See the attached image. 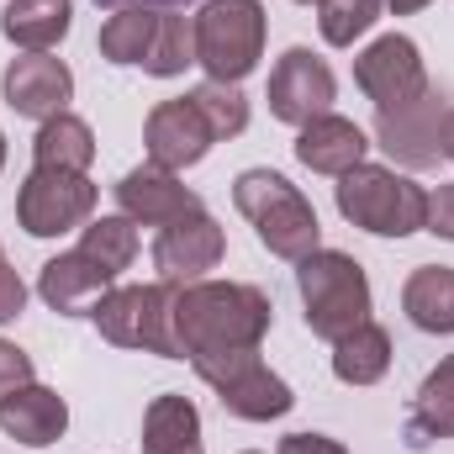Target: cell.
Here are the masks:
<instances>
[{
  "instance_id": "1",
  "label": "cell",
  "mask_w": 454,
  "mask_h": 454,
  "mask_svg": "<svg viewBox=\"0 0 454 454\" xmlns=\"http://www.w3.org/2000/svg\"><path fill=\"white\" fill-rule=\"evenodd\" d=\"M270 323H275V307L248 280H191V286H175V301H169L175 354L191 364L259 348Z\"/></svg>"
},
{
  "instance_id": "14",
  "label": "cell",
  "mask_w": 454,
  "mask_h": 454,
  "mask_svg": "<svg viewBox=\"0 0 454 454\" xmlns=\"http://www.w3.org/2000/svg\"><path fill=\"white\" fill-rule=\"evenodd\" d=\"M0 101H5L16 116L48 121V116L69 112V101H74V74H69V64L53 59V53L11 59L5 74H0Z\"/></svg>"
},
{
  "instance_id": "9",
  "label": "cell",
  "mask_w": 454,
  "mask_h": 454,
  "mask_svg": "<svg viewBox=\"0 0 454 454\" xmlns=\"http://www.w3.org/2000/svg\"><path fill=\"white\" fill-rule=\"evenodd\" d=\"M264 101H270V116H275V121L307 127V121H317V116L333 112L339 80H333V69H328L312 48H286V53L275 59V69H270Z\"/></svg>"
},
{
  "instance_id": "33",
  "label": "cell",
  "mask_w": 454,
  "mask_h": 454,
  "mask_svg": "<svg viewBox=\"0 0 454 454\" xmlns=\"http://www.w3.org/2000/svg\"><path fill=\"white\" fill-rule=\"evenodd\" d=\"M275 454H348V450L339 439H328V434H286Z\"/></svg>"
},
{
  "instance_id": "10",
  "label": "cell",
  "mask_w": 454,
  "mask_h": 454,
  "mask_svg": "<svg viewBox=\"0 0 454 454\" xmlns=\"http://www.w3.org/2000/svg\"><path fill=\"white\" fill-rule=\"evenodd\" d=\"M354 85L364 90V101H375V112H396L407 101H418L428 90V69L412 37L386 32L375 37L359 59H354Z\"/></svg>"
},
{
  "instance_id": "29",
  "label": "cell",
  "mask_w": 454,
  "mask_h": 454,
  "mask_svg": "<svg viewBox=\"0 0 454 454\" xmlns=\"http://www.w3.org/2000/svg\"><path fill=\"white\" fill-rule=\"evenodd\" d=\"M191 101H196V112L207 116V127H212L217 143H223V137H238V132L248 127V101H243L238 85H217V80H207V85L191 90Z\"/></svg>"
},
{
  "instance_id": "7",
  "label": "cell",
  "mask_w": 454,
  "mask_h": 454,
  "mask_svg": "<svg viewBox=\"0 0 454 454\" xmlns=\"http://www.w3.org/2000/svg\"><path fill=\"white\" fill-rule=\"evenodd\" d=\"M191 370L217 391V402H223L232 418H243V423H270V418H286V412L296 407L291 386L259 359V348L217 354V359H201V364H191Z\"/></svg>"
},
{
  "instance_id": "8",
  "label": "cell",
  "mask_w": 454,
  "mask_h": 454,
  "mask_svg": "<svg viewBox=\"0 0 454 454\" xmlns=\"http://www.w3.org/2000/svg\"><path fill=\"white\" fill-rule=\"evenodd\" d=\"M96 201H101V191L90 185V175L32 164V175L16 191V223L32 238H64V232H74L96 217Z\"/></svg>"
},
{
  "instance_id": "25",
  "label": "cell",
  "mask_w": 454,
  "mask_h": 454,
  "mask_svg": "<svg viewBox=\"0 0 454 454\" xmlns=\"http://www.w3.org/2000/svg\"><path fill=\"white\" fill-rule=\"evenodd\" d=\"M196 64V21L180 16V11H159V32L148 43V59H143V74L153 80H175Z\"/></svg>"
},
{
  "instance_id": "19",
  "label": "cell",
  "mask_w": 454,
  "mask_h": 454,
  "mask_svg": "<svg viewBox=\"0 0 454 454\" xmlns=\"http://www.w3.org/2000/svg\"><path fill=\"white\" fill-rule=\"evenodd\" d=\"M69 27H74V5L69 0H11L0 11V32L21 53H53L69 37Z\"/></svg>"
},
{
  "instance_id": "30",
  "label": "cell",
  "mask_w": 454,
  "mask_h": 454,
  "mask_svg": "<svg viewBox=\"0 0 454 454\" xmlns=\"http://www.w3.org/2000/svg\"><path fill=\"white\" fill-rule=\"evenodd\" d=\"M32 354L27 348H16L11 339H0V396H11V391H21V386H32Z\"/></svg>"
},
{
  "instance_id": "2",
  "label": "cell",
  "mask_w": 454,
  "mask_h": 454,
  "mask_svg": "<svg viewBox=\"0 0 454 454\" xmlns=\"http://www.w3.org/2000/svg\"><path fill=\"white\" fill-rule=\"evenodd\" d=\"M232 207L254 223L259 243H264L275 259L301 264L307 254L323 248V227H317L312 201H307L280 169H243V175L232 180Z\"/></svg>"
},
{
  "instance_id": "12",
  "label": "cell",
  "mask_w": 454,
  "mask_h": 454,
  "mask_svg": "<svg viewBox=\"0 0 454 454\" xmlns=\"http://www.w3.org/2000/svg\"><path fill=\"white\" fill-rule=\"evenodd\" d=\"M223 254H227V238L217 227V217H207V212L159 227V238H153V270H159L164 286L207 280V270H217Z\"/></svg>"
},
{
  "instance_id": "6",
  "label": "cell",
  "mask_w": 454,
  "mask_h": 454,
  "mask_svg": "<svg viewBox=\"0 0 454 454\" xmlns=\"http://www.w3.org/2000/svg\"><path fill=\"white\" fill-rule=\"evenodd\" d=\"M169 301H175V286H164V280L112 286L90 307V323L116 348H143V354H159V359H180L175 354V328H169Z\"/></svg>"
},
{
  "instance_id": "11",
  "label": "cell",
  "mask_w": 454,
  "mask_h": 454,
  "mask_svg": "<svg viewBox=\"0 0 454 454\" xmlns=\"http://www.w3.org/2000/svg\"><path fill=\"white\" fill-rule=\"evenodd\" d=\"M444 116H450V101L428 85L418 101L396 112H375V143L402 169H434L444 159Z\"/></svg>"
},
{
  "instance_id": "37",
  "label": "cell",
  "mask_w": 454,
  "mask_h": 454,
  "mask_svg": "<svg viewBox=\"0 0 454 454\" xmlns=\"http://www.w3.org/2000/svg\"><path fill=\"white\" fill-rule=\"evenodd\" d=\"M0 169H5V132H0Z\"/></svg>"
},
{
  "instance_id": "16",
  "label": "cell",
  "mask_w": 454,
  "mask_h": 454,
  "mask_svg": "<svg viewBox=\"0 0 454 454\" xmlns=\"http://www.w3.org/2000/svg\"><path fill=\"white\" fill-rule=\"evenodd\" d=\"M112 286H116V275L106 264H96L80 243L37 270V296H43L59 317H90V307H96Z\"/></svg>"
},
{
  "instance_id": "28",
  "label": "cell",
  "mask_w": 454,
  "mask_h": 454,
  "mask_svg": "<svg viewBox=\"0 0 454 454\" xmlns=\"http://www.w3.org/2000/svg\"><path fill=\"white\" fill-rule=\"evenodd\" d=\"M386 0H317V32L328 48H354L375 21H380Z\"/></svg>"
},
{
  "instance_id": "32",
  "label": "cell",
  "mask_w": 454,
  "mask_h": 454,
  "mask_svg": "<svg viewBox=\"0 0 454 454\" xmlns=\"http://www.w3.org/2000/svg\"><path fill=\"white\" fill-rule=\"evenodd\" d=\"M423 232H434V238L454 243V185L428 191V223H423Z\"/></svg>"
},
{
  "instance_id": "39",
  "label": "cell",
  "mask_w": 454,
  "mask_h": 454,
  "mask_svg": "<svg viewBox=\"0 0 454 454\" xmlns=\"http://www.w3.org/2000/svg\"><path fill=\"white\" fill-rule=\"evenodd\" d=\"M243 454H259V450H243Z\"/></svg>"
},
{
  "instance_id": "36",
  "label": "cell",
  "mask_w": 454,
  "mask_h": 454,
  "mask_svg": "<svg viewBox=\"0 0 454 454\" xmlns=\"http://www.w3.org/2000/svg\"><path fill=\"white\" fill-rule=\"evenodd\" d=\"M444 159H454V106H450V116H444Z\"/></svg>"
},
{
  "instance_id": "21",
  "label": "cell",
  "mask_w": 454,
  "mask_h": 454,
  "mask_svg": "<svg viewBox=\"0 0 454 454\" xmlns=\"http://www.w3.org/2000/svg\"><path fill=\"white\" fill-rule=\"evenodd\" d=\"M402 312L418 333H454V270L450 264H418L402 286Z\"/></svg>"
},
{
  "instance_id": "34",
  "label": "cell",
  "mask_w": 454,
  "mask_h": 454,
  "mask_svg": "<svg viewBox=\"0 0 454 454\" xmlns=\"http://www.w3.org/2000/svg\"><path fill=\"white\" fill-rule=\"evenodd\" d=\"M106 11H127V5H148V11H180V5H196V0H96Z\"/></svg>"
},
{
  "instance_id": "26",
  "label": "cell",
  "mask_w": 454,
  "mask_h": 454,
  "mask_svg": "<svg viewBox=\"0 0 454 454\" xmlns=\"http://www.w3.org/2000/svg\"><path fill=\"white\" fill-rule=\"evenodd\" d=\"M153 32H159V11H148V5L112 11L106 27H101V59H106V64H137V69H143Z\"/></svg>"
},
{
  "instance_id": "5",
  "label": "cell",
  "mask_w": 454,
  "mask_h": 454,
  "mask_svg": "<svg viewBox=\"0 0 454 454\" xmlns=\"http://www.w3.org/2000/svg\"><path fill=\"white\" fill-rule=\"evenodd\" d=\"M191 21H196V64L207 69V80L238 85L259 69L264 32H270V16L259 0H201Z\"/></svg>"
},
{
  "instance_id": "3",
  "label": "cell",
  "mask_w": 454,
  "mask_h": 454,
  "mask_svg": "<svg viewBox=\"0 0 454 454\" xmlns=\"http://www.w3.org/2000/svg\"><path fill=\"white\" fill-rule=\"evenodd\" d=\"M296 291L307 307V328L312 339L339 343L359 323H370V275L354 254L343 248H317L296 264Z\"/></svg>"
},
{
  "instance_id": "35",
  "label": "cell",
  "mask_w": 454,
  "mask_h": 454,
  "mask_svg": "<svg viewBox=\"0 0 454 454\" xmlns=\"http://www.w3.org/2000/svg\"><path fill=\"white\" fill-rule=\"evenodd\" d=\"M386 5H391L396 16H418V11H428L434 0H386Z\"/></svg>"
},
{
  "instance_id": "17",
  "label": "cell",
  "mask_w": 454,
  "mask_h": 454,
  "mask_svg": "<svg viewBox=\"0 0 454 454\" xmlns=\"http://www.w3.org/2000/svg\"><path fill=\"white\" fill-rule=\"evenodd\" d=\"M64 428H69V402L48 386L32 380V386L0 396V434L5 439H16L27 450H48V444L64 439Z\"/></svg>"
},
{
  "instance_id": "22",
  "label": "cell",
  "mask_w": 454,
  "mask_h": 454,
  "mask_svg": "<svg viewBox=\"0 0 454 454\" xmlns=\"http://www.w3.org/2000/svg\"><path fill=\"white\" fill-rule=\"evenodd\" d=\"M32 164H37V169H74V175H90V164H96V132H90V121L74 116V112H59V116H48V121H37Z\"/></svg>"
},
{
  "instance_id": "20",
  "label": "cell",
  "mask_w": 454,
  "mask_h": 454,
  "mask_svg": "<svg viewBox=\"0 0 454 454\" xmlns=\"http://www.w3.org/2000/svg\"><path fill=\"white\" fill-rule=\"evenodd\" d=\"M143 454H207L201 444V412L191 396L164 391L143 412Z\"/></svg>"
},
{
  "instance_id": "24",
  "label": "cell",
  "mask_w": 454,
  "mask_h": 454,
  "mask_svg": "<svg viewBox=\"0 0 454 454\" xmlns=\"http://www.w3.org/2000/svg\"><path fill=\"white\" fill-rule=\"evenodd\" d=\"M391 370V333L380 323H359L333 343V375L343 386H375Z\"/></svg>"
},
{
  "instance_id": "38",
  "label": "cell",
  "mask_w": 454,
  "mask_h": 454,
  "mask_svg": "<svg viewBox=\"0 0 454 454\" xmlns=\"http://www.w3.org/2000/svg\"><path fill=\"white\" fill-rule=\"evenodd\" d=\"M301 5H317V0H301Z\"/></svg>"
},
{
  "instance_id": "13",
  "label": "cell",
  "mask_w": 454,
  "mask_h": 454,
  "mask_svg": "<svg viewBox=\"0 0 454 454\" xmlns=\"http://www.w3.org/2000/svg\"><path fill=\"white\" fill-rule=\"evenodd\" d=\"M212 127H207V116L196 112V101L191 96H175V101H159L148 121H143V148H148V164H159V169H191V164H201L207 153H212Z\"/></svg>"
},
{
  "instance_id": "15",
  "label": "cell",
  "mask_w": 454,
  "mask_h": 454,
  "mask_svg": "<svg viewBox=\"0 0 454 454\" xmlns=\"http://www.w3.org/2000/svg\"><path fill=\"white\" fill-rule=\"evenodd\" d=\"M116 207L121 217H132L137 227H169L180 217H196L207 212L201 196L191 185H180L175 169H159V164H137L116 180Z\"/></svg>"
},
{
  "instance_id": "27",
  "label": "cell",
  "mask_w": 454,
  "mask_h": 454,
  "mask_svg": "<svg viewBox=\"0 0 454 454\" xmlns=\"http://www.w3.org/2000/svg\"><path fill=\"white\" fill-rule=\"evenodd\" d=\"M80 248L96 259V264H106L116 280H121V270H132V259H137V223L132 217H90L85 223V238H80Z\"/></svg>"
},
{
  "instance_id": "23",
  "label": "cell",
  "mask_w": 454,
  "mask_h": 454,
  "mask_svg": "<svg viewBox=\"0 0 454 454\" xmlns=\"http://www.w3.org/2000/svg\"><path fill=\"white\" fill-rule=\"evenodd\" d=\"M454 439V354H444L428 380L418 386L412 396V412H407V444L423 450V444H439Z\"/></svg>"
},
{
  "instance_id": "31",
  "label": "cell",
  "mask_w": 454,
  "mask_h": 454,
  "mask_svg": "<svg viewBox=\"0 0 454 454\" xmlns=\"http://www.w3.org/2000/svg\"><path fill=\"white\" fill-rule=\"evenodd\" d=\"M21 312H27V280L16 275V264L0 248V323H16Z\"/></svg>"
},
{
  "instance_id": "18",
  "label": "cell",
  "mask_w": 454,
  "mask_h": 454,
  "mask_svg": "<svg viewBox=\"0 0 454 454\" xmlns=\"http://www.w3.org/2000/svg\"><path fill=\"white\" fill-rule=\"evenodd\" d=\"M364 153H370V137H364V127L359 121H348V116L328 112L317 116V121H307V127H296V159L312 169V175H348L354 164H364Z\"/></svg>"
},
{
  "instance_id": "4",
  "label": "cell",
  "mask_w": 454,
  "mask_h": 454,
  "mask_svg": "<svg viewBox=\"0 0 454 454\" xmlns=\"http://www.w3.org/2000/svg\"><path fill=\"white\" fill-rule=\"evenodd\" d=\"M333 201L343 223L364 227L375 238H412L428 223V191L412 175L386 169V164H354L348 175H339Z\"/></svg>"
}]
</instances>
